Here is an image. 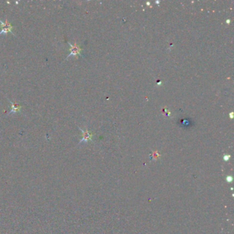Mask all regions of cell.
I'll list each match as a JSON object with an SVG mask.
<instances>
[{
  "label": "cell",
  "mask_w": 234,
  "mask_h": 234,
  "mask_svg": "<svg viewBox=\"0 0 234 234\" xmlns=\"http://www.w3.org/2000/svg\"><path fill=\"white\" fill-rule=\"evenodd\" d=\"M0 25H1V27L3 28L1 31H0V35H1V34H5V35H6V34H8V32H10V33L12 34L13 36H17L13 32L14 26L10 24V23H9L8 22V19H6L5 22H2V21L0 19Z\"/></svg>",
  "instance_id": "6da1fadb"
},
{
  "label": "cell",
  "mask_w": 234,
  "mask_h": 234,
  "mask_svg": "<svg viewBox=\"0 0 234 234\" xmlns=\"http://www.w3.org/2000/svg\"><path fill=\"white\" fill-rule=\"evenodd\" d=\"M68 44L70 46V53L65 58V61L67 59H68L70 56H76L78 57V56H82L81 55V52H82V49L80 48L79 45H78L77 43L75 42L74 44H71L69 42H68Z\"/></svg>",
  "instance_id": "7a4b0ae2"
},
{
  "label": "cell",
  "mask_w": 234,
  "mask_h": 234,
  "mask_svg": "<svg viewBox=\"0 0 234 234\" xmlns=\"http://www.w3.org/2000/svg\"><path fill=\"white\" fill-rule=\"evenodd\" d=\"M78 129H79L82 133V140L80 141V142H79V143H78V144H80V143H82V142H87L88 141H92V137H93V135H94V134L90 133V132L88 131L87 129L84 131V130L80 128V127H78Z\"/></svg>",
  "instance_id": "3957f363"
},
{
  "label": "cell",
  "mask_w": 234,
  "mask_h": 234,
  "mask_svg": "<svg viewBox=\"0 0 234 234\" xmlns=\"http://www.w3.org/2000/svg\"><path fill=\"white\" fill-rule=\"evenodd\" d=\"M8 101L10 102V105H11V110L10 111V113L8 114V115H10V114H12V113H17V112H22V106H20V105H18L16 103H14L13 102H12L10 100V99H8Z\"/></svg>",
  "instance_id": "277c9868"
},
{
  "label": "cell",
  "mask_w": 234,
  "mask_h": 234,
  "mask_svg": "<svg viewBox=\"0 0 234 234\" xmlns=\"http://www.w3.org/2000/svg\"><path fill=\"white\" fill-rule=\"evenodd\" d=\"M224 160H228V159H229V156H228V155H227V156H224Z\"/></svg>",
  "instance_id": "5b68a950"
},
{
  "label": "cell",
  "mask_w": 234,
  "mask_h": 234,
  "mask_svg": "<svg viewBox=\"0 0 234 234\" xmlns=\"http://www.w3.org/2000/svg\"><path fill=\"white\" fill-rule=\"evenodd\" d=\"M233 112H231V113H230V117L231 118V119H232V118L233 117Z\"/></svg>",
  "instance_id": "8992f818"
},
{
  "label": "cell",
  "mask_w": 234,
  "mask_h": 234,
  "mask_svg": "<svg viewBox=\"0 0 234 234\" xmlns=\"http://www.w3.org/2000/svg\"><path fill=\"white\" fill-rule=\"evenodd\" d=\"M227 181H232V178L231 177H227Z\"/></svg>",
  "instance_id": "52a82bcc"
},
{
  "label": "cell",
  "mask_w": 234,
  "mask_h": 234,
  "mask_svg": "<svg viewBox=\"0 0 234 234\" xmlns=\"http://www.w3.org/2000/svg\"><path fill=\"white\" fill-rule=\"evenodd\" d=\"M227 24H229V23H230V20L227 21Z\"/></svg>",
  "instance_id": "ba28073f"
},
{
  "label": "cell",
  "mask_w": 234,
  "mask_h": 234,
  "mask_svg": "<svg viewBox=\"0 0 234 234\" xmlns=\"http://www.w3.org/2000/svg\"><path fill=\"white\" fill-rule=\"evenodd\" d=\"M161 82H159L158 83H157V85H161Z\"/></svg>",
  "instance_id": "9c48e42d"
},
{
  "label": "cell",
  "mask_w": 234,
  "mask_h": 234,
  "mask_svg": "<svg viewBox=\"0 0 234 234\" xmlns=\"http://www.w3.org/2000/svg\"><path fill=\"white\" fill-rule=\"evenodd\" d=\"M147 4H148V5H149L150 6V2H147V3H146Z\"/></svg>",
  "instance_id": "30bf717a"
}]
</instances>
